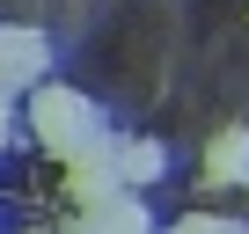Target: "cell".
I'll return each instance as SVG.
<instances>
[{
	"label": "cell",
	"mask_w": 249,
	"mask_h": 234,
	"mask_svg": "<svg viewBox=\"0 0 249 234\" xmlns=\"http://www.w3.org/2000/svg\"><path fill=\"white\" fill-rule=\"evenodd\" d=\"M66 190L81 198V212H88V205H103L110 190H124V168H117V139H103V147L73 154V161H66Z\"/></svg>",
	"instance_id": "7a4b0ae2"
},
{
	"label": "cell",
	"mask_w": 249,
	"mask_h": 234,
	"mask_svg": "<svg viewBox=\"0 0 249 234\" xmlns=\"http://www.w3.org/2000/svg\"><path fill=\"white\" fill-rule=\"evenodd\" d=\"M44 66H52V44L37 37V30H0V88H37L44 81Z\"/></svg>",
	"instance_id": "3957f363"
},
{
	"label": "cell",
	"mask_w": 249,
	"mask_h": 234,
	"mask_svg": "<svg viewBox=\"0 0 249 234\" xmlns=\"http://www.w3.org/2000/svg\"><path fill=\"white\" fill-rule=\"evenodd\" d=\"M81 219H88V227H103V234H140V227H147V205L132 198V183H124V190H110L103 205H88Z\"/></svg>",
	"instance_id": "5b68a950"
},
{
	"label": "cell",
	"mask_w": 249,
	"mask_h": 234,
	"mask_svg": "<svg viewBox=\"0 0 249 234\" xmlns=\"http://www.w3.org/2000/svg\"><path fill=\"white\" fill-rule=\"evenodd\" d=\"M0 132H8V88H0Z\"/></svg>",
	"instance_id": "52a82bcc"
},
{
	"label": "cell",
	"mask_w": 249,
	"mask_h": 234,
	"mask_svg": "<svg viewBox=\"0 0 249 234\" xmlns=\"http://www.w3.org/2000/svg\"><path fill=\"white\" fill-rule=\"evenodd\" d=\"M117 168H124V183L140 190V183H154V176L169 168V154H161L154 139H117Z\"/></svg>",
	"instance_id": "8992f818"
},
{
	"label": "cell",
	"mask_w": 249,
	"mask_h": 234,
	"mask_svg": "<svg viewBox=\"0 0 249 234\" xmlns=\"http://www.w3.org/2000/svg\"><path fill=\"white\" fill-rule=\"evenodd\" d=\"M205 183H249V132L242 125L205 139Z\"/></svg>",
	"instance_id": "277c9868"
},
{
	"label": "cell",
	"mask_w": 249,
	"mask_h": 234,
	"mask_svg": "<svg viewBox=\"0 0 249 234\" xmlns=\"http://www.w3.org/2000/svg\"><path fill=\"white\" fill-rule=\"evenodd\" d=\"M30 132H37V147H44L52 161H73V154L103 147V117H95V102H88L81 88L44 81V88L30 95Z\"/></svg>",
	"instance_id": "6da1fadb"
}]
</instances>
